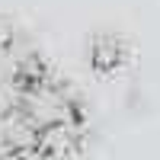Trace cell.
<instances>
[{
  "instance_id": "1",
  "label": "cell",
  "mask_w": 160,
  "mask_h": 160,
  "mask_svg": "<svg viewBox=\"0 0 160 160\" xmlns=\"http://www.w3.org/2000/svg\"><path fill=\"white\" fill-rule=\"evenodd\" d=\"M16 115L35 138L38 160H68L83 144V112L61 80L45 71L26 80L16 96Z\"/></svg>"
},
{
  "instance_id": "2",
  "label": "cell",
  "mask_w": 160,
  "mask_h": 160,
  "mask_svg": "<svg viewBox=\"0 0 160 160\" xmlns=\"http://www.w3.org/2000/svg\"><path fill=\"white\" fill-rule=\"evenodd\" d=\"M125 61V48L115 42V38H96L93 45V68L99 71H112Z\"/></svg>"
}]
</instances>
